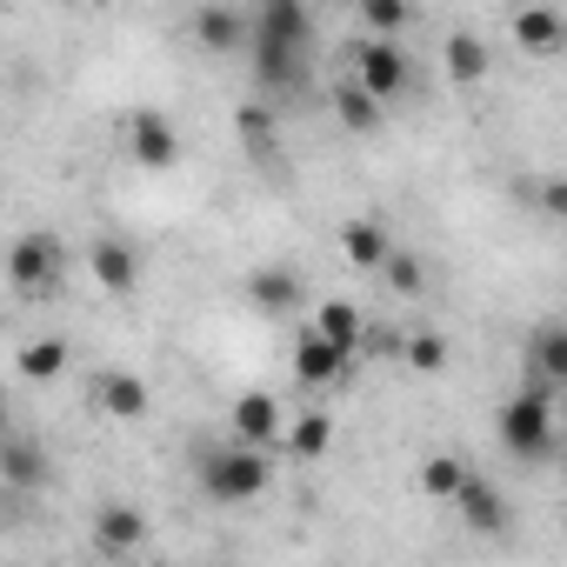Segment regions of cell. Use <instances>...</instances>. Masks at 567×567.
Listing matches in <instances>:
<instances>
[{
	"label": "cell",
	"mask_w": 567,
	"mask_h": 567,
	"mask_svg": "<svg viewBox=\"0 0 567 567\" xmlns=\"http://www.w3.org/2000/svg\"><path fill=\"white\" fill-rule=\"evenodd\" d=\"M87 267H94V280L107 295H134L141 288V260H134V247L121 240V234H101L94 247H87Z\"/></svg>",
	"instance_id": "cell-12"
},
{
	"label": "cell",
	"mask_w": 567,
	"mask_h": 567,
	"mask_svg": "<svg viewBox=\"0 0 567 567\" xmlns=\"http://www.w3.org/2000/svg\"><path fill=\"white\" fill-rule=\"evenodd\" d=\"M48 474V461H41V447L28 441V434H8V441H0V481H8V487H34Z\"/></svg>",
	"instance_id": "cell-21"
},
{
	"label": "cell",
	"mask_w": 567,
	"mask_h": 567,
	"mask_svg": "<svg viewBox=\"0 0 567 567\" xmlns=\"http://www.w3.org/2000/svg\"><path fill=\"white\" fill-rule=\"evenodd\" d=\"M254 81L260 94H288L308 81V48H280V41H254Z\"/></svg>",
	"instance_id": "cell-11"
},
{
	"label": "cell",
	"mask_w": 567,
	"mask_h": 567,
	"mask_svg": "<svg viewBox=\"0 0 567 567\" xmlns=\"http://www.w3.org/2000/svg\"><path fill=\"white\" fill-rule=\"evenodd\" d=\"M454 507H461V520H467L474 534H507V494H501L487 474H474V467H467V481H461Z\"/></svg>",
	"instance_id": "cell-10"
},
{
	"label": "cell",
	"mask_w": 567,
	"mask_h": 567,
	"mask_svg": "<svg viewBox=\"0 0 567 567\" xmlns=\"http://www.w3.org/2000/svg\"><path fill=\"white\" fill-rule=\"evenodd\" d=\"M274 447H254V441H234V447H214L200 454V494L220 501V507H247L274 487Z\"/></svg>",
	"instance_id": "cell-1"
},
{
	"label": "cell",
	"mask_w": 567,
	"mask_h": 567,
	"mask_svg": "<svg viewBox=\"0 0 567 567\" xmlns=\"http://www.w3.org/2000/svg\"><path fill=\"white\" fill-rule=\"evenodd\" d=\"M520 368H527V381L534 388H567V321H547V328H534L527 334V348H520Z\"/></svg>",
	"instance_id": "cell-7"
},
{
	"label": "cell",
	"mask_w": 567,
	"mask_h": 567,
	"mask_svg": "<svg viewBox=\"0 0 567 567\" xmlns=\"http://www.w3.org/2000/svg\"><path fill=\"white\" fill-rule=\"evenodd\" d=\"M461 481H467V461H461V454H427V461H421V494H427V501H454Z\"/></svg>",
	"instance_id": "cell-23"
},
{
	"label": "cell",
	"mask_w": 567,
	"mask_h": 567,
	"mask_svg": "<svg viewBox=\"0 0 567 567\" xmlns=\"http://www.w3.org/2000/svg\"><path fill=\"white\" fill-rule=\"evenodd\" d=\"M141 540H147V514H141V507L107 501V507L94 514V547H101V554H134Z\"/></svg>",
	"instance_id": "cell-14"
},
{
	"label": "cell",
	"mask_w": 567,
	"mask_h": 567,
	"mask_svg": "<svg viewBox=\"0 0 567 567\" xmlns=\"http://www.w3.org/2000/svg\"><path fill=\"white\" fill-rule=\"evenodd\" d=\"M401 361H408L414 374H441V368H447V341H441V334H408Z\"/></svg>",
	"instance_id": "cell-27"
},
{
	"label": "cell",
	"mask_w": 567,
	"mask_h": 567,
	"mask_svg": "<svg viewBox=\"0 0 567 567\" xmlns=\"http://www.w3.org/2000/svg\"><path fill=\"white\" fill-rule=\"evenodd\" d=\"M354 81L374 87L381 101H401V94L414 87V68H408V54H401L388 34H374V41H361V54H354Z\"/></svg>",
	"instance_id": "cell-4"
},
{
	"label": "cell",
	"mask_w": 567,
	"mask_h": 567,
	"mask_svg": "<svg viewBox=\"0 0 567 567\" xmlns=\"http://www.w3.org/2000/svg\"><path fill=\"white\" fill-rule=\"evenodd\" d=\"M501 447L514 454V461H547L554 454V388H534V381H520V394H507L501 401Z\"/></svg>",
	"instance_id": "cell-2"
},
{
	"label": "cell",
	"mask_w": 567,
	"mask_h": 567,
	"mask_svg": "<svg viewBox=\"0 0 567 567\" xmlns=\"http://www.w3.org/2000/svg\"><path fill=\"white\" fill-rule=\"evenodd\" d=\"M254 41L308 48V41H315V14H308V0H254Z\"/></svg>",
	"instance_id": "cell-8"
},
{
	"label": "cell",
	"mask_w": 567,
	"mask_h": 567,
	"mask_svg": "<svg viewBox=\"0 0 567 567\" xmlns=\"http://www.w3.org/2000/svg\"><path fill=\"white\" fill-rule=\"evenodd\" d=\"M247 301H254V315H267V321H288L301 301H308V280L295 274V267H254L247 274Z\"/></svg>",
	"instance_id": "cell-5"
},
{
	"label": "cell",
	"mask_w": 567,
	"mask_h": 567,
	"mask_svg": "<svg viewBox=\"0 0 567 567\" xmlns=\"http://www.w3.org/2000/svg\"><path fill=\"white\" fill-rule=\"evenodd\" d=\"M534 200H540L554 220H567V181H547V187H534Z\"/></svg>",
	"instance_id": "cell-30"
},
{
	"label": "cell",
	"mask_w": 567,
	"mask_h": 567,
	"mask_svg": "<svg viewBox=\"0 0 567 567\" xmlns=\"http://www.w3.org/2000/svg\"><path fill=\"white\" fill-rule=\"evenodd\" d=\"M315 328H321L328 341H341L348 354H361V348H368V321H361V308H354V301H321V308H315Z\"/></svg>",
	"instance_id": "cell-20"
},
{
	"label": "cell",
	"mask_w": 567,
	"mask_h": 567,
	"mask_svg": "<svg viewBox=\"0 0 567 567\" xmlns=\"http://www.w3.org/2000/svg\"><path fill=\"white\" fill-rule=\"evenodd\" d=\"M194 41L207 54H240V48H254V14H240V8H200L194 14Z\"/></svg>",
	"instance_id": "cell-13"
},
{
	"label": "cell",
	"mask_w": 567,
	"mask_h": 567,
	"mask_svg": "<svg viewBox=\"0 0 567 567\" xmlns=\"http://www.w3.org/2000/svg\"><path fill=\"white\" fill-rule=\"evenodd\" d=\"M514 48L520 54H560L567 48V21L554 8H520L514 14Z\"/></svg>",
	"instance_id": "cell-16"
},
{
	"label": "cell",
	"mask_w": 567,
	"mask_h": 567,
	"mask_svg": "<svg viewBox=\"0 0 567 567\" xmlns=\"http://www.w3.org/2000/svg\"><path fill=\"white\" fill-rule=\"evenodd\" d=\"M328 441H334V421H328L321 408H308V414L288 427V454H301V461H321V454H328Z\"/></svg>",
	"instance_id": "cell-24"
},
{
	"label": "cell",
	"mask_w": 567,
	"mask_h": 567,
	"mask_svg": "<svg viewBox=\"0 0 567 567\" xmlns=\"http://www.w3.org/2000/svg\"><path fill=\"white\" fill-rule=\"evenodd\" d=\"M447 81L454 87H481L487 81V48H481V34H447Z\"/></svg>",
	"instance_id": "cell-22"
},
{
	"label": "cell",
	"mask_w": 567,
	"mask_h": 567,
	"mask_svg": "<svg viewBox=\"0 0 567 567\" xmlns=\"http://www.w3.org/2000/svg\"><path fill=\"white\" fill-rule=\"evenodd\" d=\"M127 154H134L147 174H167V167L181 161V134H174V121L154 114V107H141V114L127 121Z\"/></svg>",
	"instance_id": "cell-6"
},
{
	"label": "cell",
	"mask_w": 567,
	"mask_h": 567,
	"mask_svg": "<svg viewBox=\"0 0 567 567\" xmlns=\"http://www.w3.org/2000/svg\"><path fill=\"white\" fill-rule=\"evenodd\" d=\"M381 274H388V280H394V288H401V295H421V288H427V267H421V260H414V254H408V247H394V254H388V267H381Z\"/></svg>",
	"instance_id": "cell-28"
},
{
	"label": "cell",
	"mask_w": 567,
	"mask_h": 567,
	"mask_svg": "<svg viewBox=\"0 0 567 567\" xmlns=\"http://www.w3.org/2000/svg\"><path fill=\"white\" fill-rule=\"evenodd\" d=\"M240 141L254 154H274V114L267 107H240Z\"/></svg>",
	"instance_id": "cell-29"
},
{
	"label": "cell",
	"mask_w": 567,
	"mask_h": 567,
	"mask_svg": "<svg viewBox=\"0 0 567 567\" xmlns=\"http://www.w3.org/2000/svg\"><path fill=\"white\" fill-rule=\"evenodd\" d=\"M8 274H14V288H21V295H48V288H61V274H68V247H61V234H21L14 254H8Z\"/></svg>",
	"instance_id": "cell-3"
},
{
	"label": "cell",
	"mask_w": 567,
	"mask_h": 567,
	"mask_svg": "<svg viewBox=\"0 0 567 567\" xmlns=\"http://www.w3.org/2000/svg\"><path fill=\"white\" fill-rule=\"evenodd\" d=\"M408 14H414L408 0H361V21H368V34H388V41L408 28Z\"/></svg>",
	"instance_id": "cell-26"
},
{
	"label": "cell",
	"mask_w": 567,
	"mask_h": 567,
	"mask_svg": "<svg viewBox=\"0 0 567 567\" xmlns=\"http://www.w3.org/2000/svg\"><path fill=\"white\" fill-rule=\"evenodd\" d=\"M94 401H101V414H114V421H141L147 408H154V394H147V381L141 374H101V388H94Z\"/></svg>",
	"instance_id": "cell-18"
},
{
	"label": "cell",
	"mask_w": 567,
	"mask_h": 567,
	"mask_svg": "<svg viewBox=\"0 0 567 567\" xmlns=\"http://www.w3.org/2000/svg\"><path fill=\"white\" fill-rule=\"evenodd\" d=\"M341 254H348V267L381 274V267H388V254H394V240H388V227H381V220H348V227H341Z\"/></svg>",
	"instance_id": "cell-17"
},
{
	"label": "cell",
	"mask_w": 567,
	"mask_h": 567,
	"mask_svg": "<svg viewBox=\"0 0 567 567\" xmlns=\"http://www.w3.org/2000/svg\"><path fill=\"white\" fill-rule=\"evenodd\" d=\"M348 361H354V354H348L341 341H328L321 328H308V334L295 341V381H301V388H334V381L348 374Z\"/></svg>",
	"instance_id": "cell-9"
},
{
	"label": "cell",
	"mask_w": 567,
	"mask_h": 567,
	"mask_svg": "<svg viewBox=\"0 0 567 567\" xmlns=\"http://www.w3.org/2000/svg\"><path fill=\"white\" fill-rule=\"evenodd\" d=\"M381 94L374 87H361V81H341L334 87V121L348 127V134H381Z\"/></svg>",
	"instance_id": "cell-19"
},
{
	"label": "cell",
	"mask_w": 567,
	"mask_h": 567,
	"mask_svg": "<svg viewBox=\"0 0 567 567\" xmlns=\"http://www.w3.org/2000/svg\"><path fill=\"white\" fill-rule=\"evenodd\" d=\"M280 427H288V414H280V401H274V394H260V388H254V394H240V401H234V434H240V441L274 447V441H280Z\"/></svg>",
	"instance_id": "cell-15"
},
{
	"label": "cell",
	"mask_w": 567,
	"mask_h": 567,
	"mask_svg": "<svg viewBox=\"0 0 567 567\" xmlns=\"http://www.w3.org/2000/svg\"><path fill=\"white\" fill-rule=\"evenodd\" d=\"M61 368H68V341L48 334V341H28V348H21V374H28V381H54Z\"/></svg>",
	"instance_id": "cell-25"
},
{
	"label": "cell",
	"mask_w": 567,
	"mask_h": 567,
	"mask_svg": "<svg viewBox=\"0 0 567 567\" xmlns=\"http://www.w3.org/2000/svg\"><path fill=\"white\" fill-rule=\"evenodd\" d=\"M408 341L401 334H388V328H368V354H401Z\"/></svg>",
	"instance_id": "cell-31"
}]
</instances>
